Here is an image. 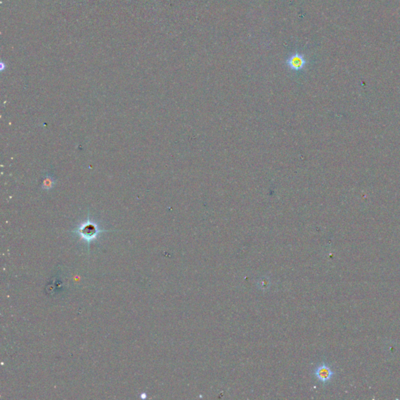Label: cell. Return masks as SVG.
I'll list each match as a JSON object with an SVG mask.
<instances>
[{
	"mask_svg": "<svg viewBox=\"0 0 400 400\" xmlns=\"http://www.w3.org/2000/svg\"><path fill=\"white\" fill-rule=\"evenodd\" d=\"M332 375V371L330 369V367H327L325 364L320 366V367H318V369L316 370V376L318 377V379L321 381V382H327V381L331 379Z\"/></svg>",
	"mask_w": 400,
	"mask_h": 400,
	"instance_id": "3",
	"label": "cell"
},
{
	"mask_svg": "<svg viewBox=\"0 0 400 400\" xmlns=\"http://www.w3.org/2000/svg\"><path fill=\"white\" fill-rule=\"evenodd\" d=\"M103 232L106 231L100 230L95 224L91 221H87L79 226L74 232L79 235L81 240L89 245L91 241L96 239L97 236Z\"/></svg>",
	"mask_w": 400,
	"mask_h": 400,
	"instance_id": "1",
	"label": "cell"
},
{
	"mask_svg": "<svg viewBox=\"0 0 400 400\" xmlns=\"http://www.w3.org/2000/svg\"><path fill=\"white\" fill-rule=\"evenodd\" d=\"M285 63H286V65L291 71L296 72H300L302 70H304L306 65H307L305 57L300 52H295V53H292L288 57Z\"/></svg>",
	"mask_w": 400,
	"mask_h": 400,
	"instance_id": "2",
	"label": "cell"
}]
</instances>
